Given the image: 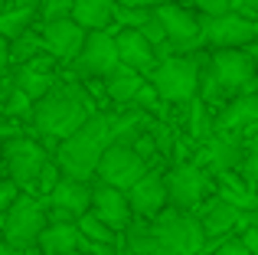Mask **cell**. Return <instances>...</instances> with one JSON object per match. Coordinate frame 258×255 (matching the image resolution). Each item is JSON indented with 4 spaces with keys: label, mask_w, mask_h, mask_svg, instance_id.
Returning <instances> with one entry per match:
<instances>
[{
    "label": "cell",
    "mask_w": 258,
    "mask_h": 255,
    "mask_svg": "<svg viewBox=\"0 0 258 255\" xmlns=\"http://www.w3.org/2000/svg\"><path fill=\"white\" fill-rule=\"evenodd\" d=\"M114 141V118L111 115H92L88 121L79 128L76 134L59 144V160L66 177H79L88 180L95 170H98V160L105 154V147Z\"/></svg>",
    "instance_id": "6da1fadb"
},
{
    "label": "cell",
    "mask_w": 258,
    "mask_h": 255,
    "mask_svg": "<svg viewBox=\"0 0 258 255\" xmlns=\"http://www.w3.org/2000/svg\"><path fill=\"white\" fill-rule=\"evenodd\" d=\"M92 118V102L79 85H59L49 89L43 98H36L33 124L46 138H69Z\"/></svg>",
    "instance_id": "7a4b0ae2"
},
{
    "label": "cell",
    "mask_w": 258,
    "mask_h": 255,
    "mask_svg": "<svg viewBox=\"0 0 258 255\" xmlns=\"http://www.w3.org/2000/svg\"><path fill=\"white\" fill-rule=\"evenodd\" d=\"M154 239L160 242L164 255H200L206 245V229L203 219H193L189 210H164L157 223L151 226Z\"/></svg>",
    "instance_id": "3957f363"
},
{
    "label": "cell",
    "mask_w": 258,
    "mask_h": 255,
    "mask_svg": "<svg viewBox=\"0 0 258 255\" xmlns=\"http://www.w3.org/2000/svg\"><path fill=\"white\" fill-rule=\"evenodd\" d=\"M255 85V62L248 52L242 49H216L209 59V76H206V98L219 95V92H242L245 95Z\"/></svg>",
    "instance_id": "277c9868"
},
{
    "label": "cell",
    "mask_w": 258,
    "mask_h": 255,
    "mask_svg": "<svg viewBox=\"0 0 258 255\" xmlns=\"http://www.w3.org/2000/svg\"><path fill=\"white\" fill-rule=\"evenodd\" d=\"M95 173H98V180H105V183H111V186L131 190V186L147 173V157L131 144V141H111V144L105 147V154H101Z\"/></svg>",
    "instance_id": "5b68a950"
},
{
    "label": "cell",
    "mask_w": 258,
    "mask_h": 255,
    "mask_svg": "<svg viewBox=\"0 0 258 255\" xmlns=\"http://www.w3.org/2000/svg\"><path fill=\"white\" fill-rule=\"evenodd\" d=\"M151 82L157 85L164 102H176V105L189 102L196 95V89H200V66L189 56H170L154 69Z\"/></svg>",
    "instance_id": "8992f818"
},
{
    "label": "cell",
    "mask_w": 258,
    "mask_h": 255,
    "mask_svg": "<svg viewBox=\"0 0 258 255\" xmlns=\"http://www.w3.org/2000/svg\"><path fill=\"white\" fill-rule=\"evenodd\" d=\"M203 43L216 46V49H242V46H252V43H258V23L239 10L219 13V17H206Z\"/></svg>",
    "instance_id": "52a82bcc"
},
{
    "label": "cell",
    "mask_w": 258,
    "mask_h": 255,
    "mask_svg": "<svg viewBox=\"0 0 258 255\" xmlns=\"http://www.w3.org/2000/svg\"><path fill=\"white\" fill-rule=\"evenodd\" d=\"M43 229H46L43 206L33 197H17L13 206L4 213V242H10V245H20V249L36 245Z\"/></svg>",
    "instance_id": "ba28073f"
},
{
    "label": "cell",
    "mask_w": 258,
    "mask_h": 255,
    "mask_svg": "<svg viewBox=\"0 0 258 255\" xmlns=\"http://www.w3.org/2000/svg\"><path fill=\"white\" fill-rule=\"evenodd\" d=\"M121 66V52H118V39L108 30H88L82 52L76 56V69L82 76L95 79H108L114 69Z\"/></svg>",
    "instance_id": "9c48e42d"
},
{
    "label": "cell",
    "mask_w": 258,
    "mask_h": 255,
    "mask_svg": "<svg viewBox=\"0 0 258 255\" xmlns=\"http://www.w3.org/2000/svg\"><path fill=\"white\" fill-rule=\"evenodd\" d=\"M4 164L10 180H17L20 186H33L46 167V151L30 138H13L4 144Z\"/></svg>",
    "instance_id": "30bf717a"
},
{
    "label": "cell",
    "mask_w": 258,
    "mask_h": 255,
    "mask_svg": "<svg viewBox=\"0 0 258 255\" xmlns=\"http://www.w3.org/2000/svg\"><path fill=\"white\" fill-rule=\"evenodd\" d=\"M167 193H170V206L176 210H196L206 193V173L196 164H180L167 173Z\"/></svg>",
    "instance_id": "8fae6325"
},
{
    "label": "cell",
    "mask_w": 258,
    "mask_h": 255,
    "mask_svg": "<svg viewBox=\"0 0 258 255\" xmlns=\"http://www.w3.org/2000/svg\"><path fill=\"white\" fill-rule=\"evenodd\" d=\"M52 219H79L92 210V186L79 177H59V183L49 190Z\"/></svg>",
    "instance_id": "7c38bea8"
},
{
    "label": "cell",
    "mask_w": 258,
    "mask_h": 255,
    "mask_svg": "<svg viewBox=\"0 0 258 255\" xmlns=\"http://www.w3.org/2000/svg\"><path fill=\"white\" fill-rule=\"evenodd\" d=\"M154 13L160 17V23H164V30H167V39H170L176 49H189V46L203 43L200 20L189 10H183V4H167L164 0L160 7H154Z\"/></svg>",
    "instance_id": "4fadbf2b"
},
{
    "label": "cell",
    "mask_w": 258,
    "mask_h": 255,
    "mask_svg": "<svg viewBox=\"0 0 258 255\" xmlns=\"http://www.w3.org/2000/svg\"><path fill=\"white\" fill-rule=\"evenodd\" d=\"M85 36H88V30L82 23H76L72 17L49 20V23L43 26V46L49 49V56H56V59H76L85 46Z\"/></svg>",
    "instance_id": "5bb4252c"
},
{
    "label": "cell",
    "mask_w": 258,
    "mask_h": 255,
    "mask_svg": "<svg viewBox=\"0 0 258 255\" xmlns=\"http://www.w3.org/2000/svg\"><path fill=\"white\" fill-rule=\"evenodd\" d=\"M127 200H131V210L138 216H160L170 203V193H167V180L160 173L147 170L138 183L127 190Z\"/></svg>",
    "instance_id": "9a60e30c"
},
{
    "label": "cell",
    "mask_w": 258,
    "mask_h": 255,
    "mask_svg": "<svg viewBox=\"0 0 258 255\" xmlns=\"http://www.w3.org/2000/svg\"><path fill=\"white\" fill-rule=\"evenodd\" d=\"M92 210L98 213L105 223H111L114 229H124L131 223V200H127V190L121 186H111L101 180L98 186H92Z\"/></svg>",
    "instance_id": "2e32d148"
},
{
    "label": "cell",
    "mask_w": 258,
    "mask_h": 255,
    "mask_svg": "<svg viewBox=\"0 0 258 255\" xmlns=\"http://www.w3.org/2000/svg\"><path fill=\"white\" fill-rule=\"evenodd\" d=\"M114 39H118V52H121V62L124 66H131V69H138V72L157 69V52H154L157 46H154L138 26H124Z\"/></svg>",
    "instance_id": "e0dca14e"
},
{
    "label": "cell",
    "mask_w": 258,
    "mask_h": 255,
    "mask_svg": "<svg viewBox=\"0 0 258 255\" xmlns=\"http://www.w3.org/2000/svg\"><path fill=\"white\" fill-rule=\"evenodd\" d=\"M79 242H82V232H79V226L72 223V219H52L43 229V236H39L36 245L46 255H76Z\"/></svg>",
    "instance_id": "ac0fdd59"
},
{
    "label": "cell",
    "mask_w": 258,
    "mask_h": 255,
    "mask_svg": "<svg viewBox=\"0 0 258 255\" xmlns=\"http://www.w3.org/2000/svg\"><path fill=\"white\" fill-rule=\"evenodd\" d=\"M235 226H245V210L226 203L222 197H216L213 203L206 206V213H203V229H206V236H226Z\"/></svg>",
    "instance_id": "d6986e66"
},
{
    "label": "cell",
    "mask_w": 258,
    "mask_h": 255,
    "mask_svg": "<svg viewBox=\"0 0 258 255\" xmlns=\"http://www.w3.org/2000/svg\"><path fill=\"white\" fill-rule=\"evenodd\" d=\"M114 13H118L114 0H72V20L85 30H108Z\"/></svg>",
    "instance_id": "ffe728a7"
},
{
    "label": "cell",
    "mask_w": 258,
    "mask_h": 255,
    "mask_svg": "<svg viewBox=\"0 0 258 255\" xmlns=\"http://www.w3.org/2000/svg\"><path fill=\"white\" fill-rule=\"evenodd\" d=\"M203 160H209V167L216 173H222V170H232V167H242V151L229 134H213L203 147Z\"/></svg>",
    "instance_id": "44dd1931"
},
{
    "label": "cell",
    "mask_w": 258,
    "mask_h": 255,
    "mask_svg": "<svg viewBox=\"0 0 258 255\" xmlns=\"http://www.w3.org/2000/svg\"><path fill=\"white\" fill-rule=\"evenodd\" d=\"M248 124L258 128V95H252V92L239 95L226 111H222V118H219L222 131H232V128L239 131V128H248Z\"/></svg>",
    "instance_id": "7402d4cb"
},
{
    "label": "cell",
    "mask_w": 258,
    "mask_h": 255,
    "mask_svg": "<svg viewBox=\"0 0 258 255\" xmlns=\"http://www.w3.org/2000/svg\"><path fill=\"white\" fill-rule=\"evenodd\" d=\"M105 85H108V95H111L114 102H134L138 89L144 85V72H138V69H131V66L121 62L118 69L105 79Z\"/></svg>",
    "instance_id": "603a6c76"
},
{
    "label": "cell",
    "mask_w": 258,
    "mask_h": 255,
    "mask_svg": "<svg viewBox=\"0 0 258 255\" xmlns=\"http://www.w3.org/2000/svg\"><path fill=\"white\" fill-rule=\"evenodd\" d=\"M17 89H23L30 98H43L46 92L52 89V76L43 69L39 59H30V62L17 72Z\"/></svg>",
    "instance_id": "cb8c5ba5"
},
{
    "label": "cell",
    "mask_w": 258,
    "mask_h": 255,
    "mask_svg": "<svg viewBox=\"0 0 258 255\" xmlns=\"http://www.w3.org/2000/svg\"><path fill=\"white\" fill-rule=\"evenodd\" d=\"M76 226H79V232H82V239H88V242H114V226L105 223L95 210L82 213V216L76 219Z\"/></svg>",
    "instance_id": "d4e9b609"
},
{
    "label": "cell",
    "mask_w": 258,
    "mask_h": 255,
    "mask_svg": "<svg viewBox=\"0 0 258 255\" xmlns=\"http://www.w3.org/2000/svg\"><path fill=\"white\" fill-rule=\"evenodd\" d=\"M30 23H33V4L13 7V10H4V13H0V33H4L7 39L23 36V33L30 30Z\"/></svg>",
    "instance_id": "484cf974"
},
{
    "label": "cell",
    "mask_w": 258,
    "mask_h": 255,
    "mask_svg": "<svg viewBox=\"0 0 258 255\" xmlns=\"http://www.w3.org/2000/svg\"><path fill=\"white\" fill-rule=\"evenodd\" d=\"M43 49V39L30 36V33H23V36L10 39V62H30L36 52Z\"/></svg>",
    "instance_id": "4316f807"
},
{
    "label": "cell",
    "mask_w": 258,
    "mask_h": 255,
    "mask_svg": "<svg viewBox=\"0 0 258 255\" xmlns=\"http://www.w3.org/2000/svg\"><path fill=\"white\" fill-rule=\"evenodd\" d=\"M39 17L49 23V20H62L72 17V0H39Z\"/></svg>",
    "instance_id": "83f0119b"
},
{
    "label": "cell",
    "mask_w": 258,
    "mask_h": 255,
    "mask_svg": "<svg viewBox=\"0 0 258 255\" xmlns=\"http://www.w3.org/2000/svg\"><path fill=\"white\" fill-rule=\"evenodd\" d=\"M30 108H33V98L26 95L23 89H17V85H13V89L7 92V115H26Z\"/></svg>",
    "instance_id": "f1b7e54d"
},
{
    "label": "cell",
    "mask_w": 258,
    "mask_h": 255,
    "mask_svg": "<svg viewBox=\"0 0 258 255\" xmlns=\"http://www.w3.org/2000/svg\"><path fill=\"white\" fill-rule=\"evenodd\" d=\"M138 30L144 33V36L151 39L154 46H160V43H170V39H167V30H164V23H160V17H157V13H151V17H147L144 23L138 26Z\"/></svg>",
    "instance_id": "f546056e"
},
{
    "label": "cell",
    "mask_w": 258,
    "mask_h": 255,
    "mask_svg": "<svg viewBox=\"0 0 258 255\" xmlns=\"http://www.w3.org/2000/svg\"><path fill=\"white\" fill-rule=\"evenodd\" d=\"M157 102H160V92L154 82H144L134 95V105H141V108H157Z\"/></svg>",
    "instance_id": "4dcf8cb0"
},
{
    "label": "cell",
    "mask_w": 258,
    "mask_h": 255,
    "mask_svg": "<svg viewBox=\"0 0 258 255\" xmlns=\"http://www.w3.org/2000/svg\"><path fill=\"white\" fill-rule=\"evenodd\" d=\"M17 197H20V183L17 180H0V216L13 206Z\"/></svg>",
    "instance_id": "1f68e13d"
},
{
    "label": "cell",
    "mask_w": 258,
    "mask_h": 255,
    "mask_svg": "<svg viewBox=\"0 0 258 255\" xmlns=\"http://www.w3.org/2000/svg\"><path fill=\"white\" fill-rule=\"evenodd\" d=\"M203 17H219V13H229L232 10V0H196Z\"/></svg>",
    "instance_id": "d6a6232c"
},
{
    "label": "cell",
    "mask_w": 258,
    "mask_h": 255,
    "mask_svg": "<svg viewBox=\"0 0 258 255\" xmlns=\"http://www.w3.org/2000/svg\"><path fill=\"white\" fill-rule=\"evenodd\" d=\"M242 180H245L252 190H258V154H248L242 160Z\"/></svg>",
    "instance_id": "836d02e7"
},
{
    "label": "cell",
    "mask_w": 258,
    "mask_h": 255,
    "mask_svg": "<svg viewBox=\"0 0 258 255\" xmlns=\"http://www.w3.org/2000/svg\"><path fill=\"white\" fill-rule=\"evenodd\" d=\"M216 255H255V252L245 245V239H226V242L216 249Z\"/></svg>",
    "instance_id": "e575fe53"
},
{
    "label": "cell",
    "mask_w": 258,
    "mask_h": 255,
    "mask_svg": "<svg viewBox=\"0 0 258 255\" xmlns=\"http://www.w3.org/2000/svg\"><path fill=\"white\" fill-rule=\"evenodd\" d=\"M118 7H127V10H154V7H160L164 0H114Z\"/></svg>",
    "instance_id": "d590c367"
},
{
    "label": "cell",
    "mask_w": 258,
    "mask_h": 255,
    "mask_svg": "<svg viewBox=\"0 0 258 255\" xmlns=\"http://www.w3.org/2000/svg\"><path fill=\"white\" fill-rule=\"evenodd\" d=\"M203 118H206V108L196 102L193 105V134H196V138H203V134H206V121H203Z\"/></svg>",
    "instance_id": "8d00e7d4"
},
{
    "label": "cell",
    "mask_w": 258,
    "mask_h": 255,
    "mask_svg": "<svg viewBox=\"0 0 258 255\" xmlns=\"http://www.w3.org/2000/svg\"><path fill=\"white\" fill-rule=\"evenodd\" d=\"M242 239H245V245H248V249H252V252L258 255V226H248Z\"/></svg>",
    "instance_id": "74e56055"
},
{
    "label": "cell",
    "mask_w": 258,
    "mask_h": 255,
    "mask_svg": "<svg viewBox=\"0 0 258 255\" xmlns=\"http://www.w3.org/2000/svg\"><path fill=\"white\" fill-rule=\"evenodd\" d=\"M7 62H10V39L0 33V69H4Z\"/></svg>",
    "instance_id": "f35d334b"
},
{
    "label": "cell",
    "mask_w": 258,
    "mask_h": 255,
    "mask_svg": "<svg viewBox=\"0 0 258 255\" xmlns=\"http://www.w3.org/2000/svg\"><path fill=\"white\" fill-rule=\"evenodd\" d=\"M0 255H23L20 245H10V242H0Z\"/></svg>",
    "instance_id": "ab89813d"
},
{
    "label": "cell",
    "mask_w": 258,
    "mask_h": 255,
    "mask_svg": "<svg viewBox=\"0 0 258 255\" xmlns=\"http://www.w3.org/2000/svg\"><path fill=\"white\" fill-rule=\"evenodd\" d=\"M248 154H258V131L252 134V141H248Z\"/></svg>",
    "instance_id": "60d3db41"
},
{
    "label": "cell",
    "mask_w": 258,
    "mask_h": 255,
    "mask_svg": "<svg viewBox=\"0 0 258 255\" xmlns=\"http://www.w3.org/2000/svg\"><path fill=\"white\" fill-rule=\"evenodd\" d=\"M7 4H13V7H26V4H36V0H7Z\"/></svg>",
    "instance_id": "b9f144b4"
},
{
    "label": "cell",
    "mask_w": 258,
    "mask_h": 255,
    "mask_svg": "<svg viewBox=\"0 0 258 255\" xmlns=\"http://www.w3.org/2000/svg\"><path fill=\"white\" fill-rule=\"evenodd\" d=\"M7 95V85H4V79H0V98H4Z\"/></svg>",
    "instance_id": "7bdbcfd3"
},
{
    "label": "cell",
    "mask_w": 258,
    "mask_h": 255,
    "mask_svg": "<svg viewBox=\"0 0 258 255\" xmlns=\"http://www.w3.org/2000/svg\"><path fill=\"white\" fill-rule=\"evenodd\" d=\"M0 13H4V0H0Z\"/></svg>",
    "instance_id": "ee69618b"
},
{
    "label": "cell",
    "mask_w": 258,
    "mask_h": 255,
    "mask_svg": "<svg viewBox=\"0 0 258 255\" xmlns=\"http://www.w3.org/2000/svg\"><path fill=\"white\" fill-rule=\"evenodd\" d=\"M180 4H183V0H180Z\"/></svg>",
    "instance_id": "f6af8a7d"
}]
</instances>
